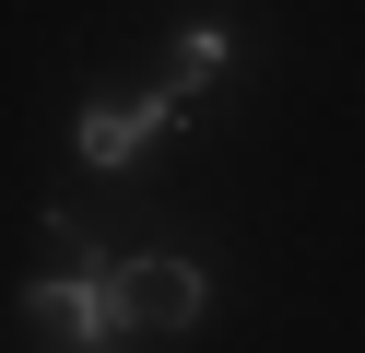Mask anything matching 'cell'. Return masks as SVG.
I'll return each mask as SVG.
<instances>
[{
	"label": "cell",
	"mask_w": 365,
	"mask_h": 353,
	"mask_svg": "<svg viewBox=\"0 0 365 353\" xmlns=\"http://www.w3.org/2000/svg\"><path fill=\"white\" fill-rule=\"evenodd\" d=\"M24 318L48 329V342H71V353H130L142 342V318H130V295H118V259H95V247H71V271L24 282Z\"/></svg>",
	"instance_id": "6da1fadb"
},
{
	"label": "cell",
	"mask_w": 365,
	"mask_h": 353,
	"mask_svg": "<svg viewBox=\"0 0 365 353\" xmlns=\"http://www.w3.org/2000/svg\"><path fill=\"white\" fill-rule=\"evenodd\" d=\"M165 130H189V94L177 83H153V94H95L83 106V130H71V153L95 165V177H118L142 141H165Z\"/></svg>",
	"instance_id": "7a4b0ae2"
},
{
	"label": "cell",
	"mask_w": 365,
	"mask_h": 353,
	"mask_svg": "<svg viewBox=\"0 0 365 353\" xmlns=\"http://www.w3.org/2000/svg\"><path fill=\"white\" fill-rule=\"evenodd\" d=\"M118 295L142 329H200V306H212V271L200 259H118Z\"/></svg>",
	"instance_id": "3957f363"
},
{
	"label": "cell",
	"mask_w": 365,
	"mask_h": 353,
	"mask_svg": "<svg viewBox=\"0 0 365 353\" xmlns=\"http://www.w3.org/2000/svg\"><path fill=\"white\" fill-rule=\"evenodd\" d=\"M224 47H236L224 24H189V36H177V71H165V83H177V94H200V83L224 71Z\"/></svg>",
	"instance_id": "277c9868"
}]
</instances>
